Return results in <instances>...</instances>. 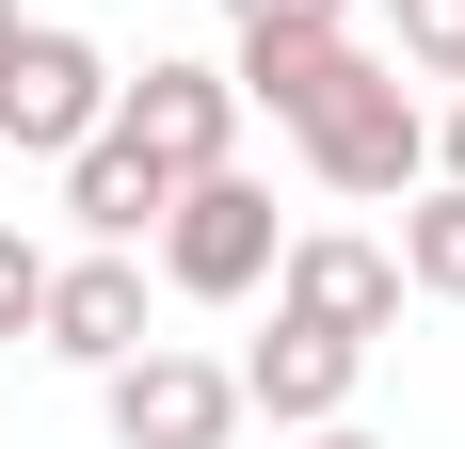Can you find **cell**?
Returning <instances> with one entry per match:
<instances>
[{
	"label": "cell",
	"instance_id": "6da1fadb",
	"mask_svg": "<svg viewBox=\"0 0 465 449\" xmlns=\"http://www.w3.org/2000/svg\"><path fill=\"white\" fill-rule=\"evenodd\" d=\"M289 145H305V177L353 193V209L433 177V113H418V81H401V65H370V48H353V65H337V81L289 113Z\"/></svg>",
	"mask_w": 465,
	"mask_h": 449
},
{
	"label": "cell",
	"instance_id": "7a4b0ae2",
	"mask_svg": "<svg viewBox=\"0 0 465 449\" xmlns=\"http://www.w3.org/2000/svg\"><path fill=\"white\" fill-rule=\"evenodd\" d=\"M273 193L241 177V161H209V177H177V209H161V289H193V305H241V289H273Z\"/></svg>",
	"mask_w": 465,
	"mask_h": 449
},
{
	"label": "cell",
	"instance_id": "3957f363",
	"mask_svg": "<svg viewBox=\"0 0 465 449\" xmlns=\"http://www.w3.org/2000/svg\"><path fill=\"white\" fill-rule=\"evenodd\" d=\"M81 129H113V48L64 33V16H16V48H0V145L64 161Z\"/></svg>",
	"mask_w": 465,
	"mask_h": 449
},
{
	"label": "cell",
	"instance_id": "277c9868",
	"mask_svg": "<svg viewBox=\"0 0 465 449\" xmlns=\"http://www.w3.org/2000/svg\"><path fill=\"white\" fill-rule=\"evenodd\" d=\"M96 417H113V449H225V434H241V385H225V354L144 337V354L96 369Z\"/></svg>",
	"mask_w": 465,
	"mask_h": 449
},
{
	"label": "cell",
	"instance_id": "5b68a950",
	"mask_svg": "<svg viewBox=\"0 0 465 449\" xmlns=\"http://www.w3.org/2000/svg\"><path fill=\"white\" fill-rule=\"evenodd\" d=\"M273 305L322 321V337H385V321H401V257L353 241V224H289L273 241Z\"/></svg>",
	"mask_w": 465,
	"mask_h": 449
},
{
	"label": "cell",
	"instance_id": "8992f818",
	"mask_svg": "<svg viewBox=\"0 0 465 449\" xmlns=\"http://www.w3.org/2000/svg\"><path fill=\"white\" fill-rule=\"evenodd\" d=\"M113 129H129L161 177H209L241 145V81L225 65H144V81H113Z\"/></svg>",
	"mask_w": 465,
	"mask_h": 449
},
{
	"label": "cell",
	"instance_id": "52a82bcc",
	"mask_svg": "<svg viewBox=\"0 0 465 449\" xmlns=\"http://www.w3.org/2000/svg\"><path fill=\"white\" fill-rule=\"evenodd\" d=\"M33 337L64 369H113V354H144V257L129 241H81V257H48V305H33Z\"/></svg>",
	"mask_w": 465,
	"mask_h": 449
},
{
	"label": "cell",
	"instance_id": "ba28073f",
	"mask_svg": "<svg viewBox=\"0 0 465 449\" xmlns=\"http://www.w3.org/2000/svg\"><path fill=\"white\" fill-rule=\"evenodd\" d=\"M353 369H370V337H322V321H289V305H273V337H257L225 385H241V417L305 434V417H353Z\"/></svg>",
	"mask_w": 465,
	"mask_h": 449
},
{
	"label": "cell",
	"instance_id": "9c48e42d",
	"mask_svg": "<svg viewBox=\"0 0 465 449\" xmlns=\"http://www.w3.org/2000/svg\"><path fill=\"white\" fill-rule=\"evenodd\" d=\"M337 65H353V16H241V65H225V81H241V113H273V129H289Z\"/></svg>",
	"mask_w": 465,
	"mask_h": 449
},
{
	"label": "cell",
	"instance_id": "30bf717a",
	"mask_svg": "<svg viewBox=\"0 0 465 449\" xmlns=\"http://www.w3.org/2000/svg\"><path fill=\"white\" fill-rule=\"evenodd\" d=\"M161 209H177V177H161L129 129H81V145H64V224H81V241H144Z\"/></svg>",
	"mask_w": 465,
	"mask_h": 449
},
{
	"label": "cell",
	"instance_id": "8fae6325",
	"mask_svg": "<svg viewBox=\"0 0 465 449\" xmlns=\"http://www.w3.org/2000/svg\"><path fill=\"white\" fill-rule=\"evenodd\" d=\"M385 257H401V289H418V305H465V193L433 177L418 209H401V241H385Z\"/></svg>",
	"mask_w": 465,
	"mask_h": 449
},
{
	"label": "cell",
	"instance_id": "7c38bea8",
	"mask_svg": "<svg viewBox=\"0 0 465 449\" xmlns=\"http://www.w3.org/2000/svg\"><path fill=\"white\" fill-rule=\"evenodd\" d=\"M385 48L401 81H465V0H385Z\"/></svg>",
	"mask_w": 465,
	"mask_h": 449
},
{
	"label": "cell",
	"instance_id": "4fadbf2b",
	"mask_svg": "<svg viewBox=\"0 0 465 449\" xmlns=\"http://www.w3.org/2000/svg\"><path fill=\"white\" fill-rule=\"evenodd\" d=\"M33 305H48V241L0 224V337H33Z\"/></svg>",
	"mask_w": 465,
	"mask_h": 449
},
{
	"label": "cell",
	"instance_id": "5bb4252c",
	"mask_svg": "<svg viewBox=\"0 0 465 449\" xmlns=\"http://www.w3.org/2000/svg\"><path fill=\"white\" fill-rule=\"evenodd\" d=\"M433 177L465 193V96H450V113H433Z\"/></svg>",
	"mask_w": 465,
	"mask_h": 449
},
{
	"label": "cell",
	"instance_id": "9a60e30c",
	"mask_svg": "<svg viewBox=\"0 0 465 449\" xmlns=\"http://www.w3.org/2000/svg\"><path fill=\"white\" fill-rule=\"evenodd\" d=\"M225 16H353V0H225Z\"/></svg>",
	"mask_w": 465,
	"mask_h": 449
},
{
	"label": "cell",
	"instance_id": "2e32d148",
	"mask_svg": "<svg viewBox=\"0 0 465 449\" xmlns=\"http://www.w3.org/2000/svg\"><path fill=\"white\" fill-rule=\"evenodd\" d=\"M305 449H370V434H353V417H305Z\"/></svg>",
	"mask_w": 465,
	"mask_h": 449
},
{
	"label": "cell",
	"instance_id": "e0dca14e",
	"mask_svg": "<svg viewBox=\"0 0 465 449\" xmlns=\"http://www.w3.org/2000/svg\"><path fill=\"white\" fill-rule=\"evenodd\" d=\"M0 48H16V0H0Z\"/></svg>",
	"mask_w": 465,
	"mask_h": 449
}]
</instances>
